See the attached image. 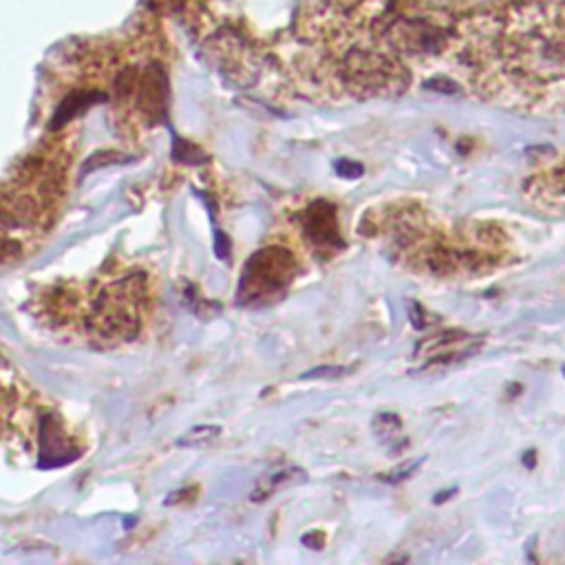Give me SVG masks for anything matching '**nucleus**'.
I'll list each match as a JSON object with an SVG mask.
<instances>
[{
	"label": "nucleus",
	"mask_w": 565,
	"mask_h": 565,
	"mask_svg": "<svg viewBox=\"0 0 565 565\" xmlns=\"http://www.w3.org/2000/svg\"><path fill=\"white\" fill-rule=\"evenodd\" d=\"M297 258L286 247H263L256 252L241 278L239 299L241 303L274 301L288 290L297 276Z\"/></svg>",
	"instance_id": "f257e3e1"
},
{
	"label": "nucleus",
	"mask_w": 565,
	"mask_h": 565,
	"mask_svg": "<svg viewBox=\"0 0 565 565\" xmlns=\"http://www.w3.org/2000/svg\"><path fill=\"white\" fill-rule=\"evenodd\" d=\"M422 466V460H411V462H404V464H400L397 469H393L391 473H387V475H382V480L384 482H389V484H397V482H404V480H408L417 469Z\"/></svg>",
	"instance_id": "423d86ee"
},
{
	"label": "nucleus",
	"mask_w": 565,
	"mask_h": 565,
	"mask_svg": "<svg viewBox=\"0 0 565 565\" xmlns=\"http://www.w3.org/2000/svg\"><path fill=\"white\" fill-rule=\"evenodd\" d=\"M523 464H526L528 469H532V466H534V451H528V453L523 456Z\"/></svg>",
	"instance_id": "ddd939ff"
},
{
	"label": "nucleus",
	"mask_w": 565,
	"mask_h": 565,
	"mask_svg": "<svg viewBox=\"0 0 565 565\" xmlns=\"http://www.w3.org/2000/svg\"><path fill=\"white\" fill-rule=\"evenodd\" d=\"M308 480V473L303 469H286L280 473H274L269 477H265V482H261V486L254 491L252 499H267L272 493L280 491V488H288V486H297L303 484Z\"/></svg>",
	"instance_id": "20e7f679"
},
{
	"label": "nucleus",
	"mask_w": 565,
	"mask_h": 565,
	"mask_svg": "<svg viewBox=\"0 0 565 565\" xmlns=\"http://www.w3.org/2000/svg\"><path fill=\"white\" fill-rule=\"evenodd\" d=\"M563 376H565V365H563Z\"/></svg>",
	"instance_id": "4468645a"
},
{
	"label": "nucleus",
	"mask_w": 565,
	"mask_h": 565,
	"mask_svg": "<svg viewBox=\"0 0 565 565\" xmlns=\"http://www.w3.org/2000/svg\"><path fill=\"white\" fill-rule=\"evenodd\" d=\"M456 493H458V488H451V491H442V493H438V497H436L434 501H436V504H445V501H447V499H451V497H453Z\"/></svg>",
	"instance_id": "f8f14e48"
},
{
	"label": "nucleus",
	"mask_w": 565,
	"mask_h": 565,
	"mask_svg": "<svg viewBox=\"0 0 565 565\" xmlns=\"http://www.w3.org/2000/svg\"><path fill=\"white\" fill-rule=\"evenodd\" d=\"M219 434L221 429L217 427H197L182 440V445H206V442H212Z\"/></svg>",
	"instance_id": "0eeeda50"
},
{
	"label": "nucleus",
	"mask_w": 565,
	"mask_h": 565,
	"mask_svg": "<svg viewBox=\"0 0 565 565\" xmlns=\"http://www.w3.org/2000/svg\"><path fill=\"white\" fill-rule=\"evenodd\" d=\"M408 316H411V323H413L417 330H424V327H427V323H424L422 319H427V321H431V323H434V319H431L429 314H424V312H422V308H419L417 303H408Z\"/></svg>",
	"instance_id": "9d476101"
},
{
	"label": "nucleus",
	"mask_w": 565,
	"mask_h": 565,
	"mask_svg": "<svg viewBox=\"0 0 565 565\" xmlns=\"http://www.w3.org/2000/svg\"><path fill=\"white\" fill-rule=\"evenodd\" d=\"M301 228L305 232L308 243L321 256H330L332 252H341L345 247V241L338 230L336 208L325 199L310 204V208L301 215Z\"/></svg>",
	"instance_id": "f03ea898"
},
{
	"label": "nucleus",
	"mask_w": 565,
	"mask_h": 565,
	"mask_svg": "<svg viewBox=\"0 0 565 565\" xmlns=\"http://www.w3.org/2000/svg\"><path fill=\"white\" fill-rule=\"evenodd\" d=\"M336 173H338L341 177H347V180H358V177H362L365 166L358 164V162H354V160H341V162L336 164Z\"/></svg>",
	"instance_id": "1a4fd4ad"
},
{
	"label": "nucleus",
	"mask_w": 565,
	"mask_h": 565,
	"mask_svg": "<svg viewBox=\"0 0 565 565\" xmlns=\"http://www.w3.org/2000/svg\"><path fill=\"white\" fill-rule=\"evenodd\" d=\"M303 545L312 547V550H323L325 547V532L321 530H312L303 537Z\"/></svg>",
	"instance_id": "9b49d317"
},
{
	"label": "nucleus",
	"mask_w": 565,
	"mask_h": 565,
	"mask_svg": "<svg viewBox=\"0 0 565 565\" xmlns=\"http://www.w3.org/2000/svg\"><path fill=\"white\" fill-rule=\"evenodd\" d=\"M347 373V369L345 367H336V365H327V367H316V369H312V371H308V373H303L301 376V380H332V378H341V376H345Z\"/></svg>",
	"instance_id": "6e6552de"
},
{
	"label": "nucleus",
	"mask_w": 565,
	"mask_h": 565,
	"mask_svg": "<svg viewBox=\"0 0 565 565\" xmlns=\"http://www.w3.org/2000/svg\"><path fill=\"white\" fill-rule=\"evenodd\" d=\"M402 427V419L395 413H380L373 419V429L380 438H391L393 434H397Z\"/></svg>",
	"instance_id": "39448f33"
},
{
	"label": "nucleus",
	"mask_w": 565,
	"mask_h": 565,
	"mask_svg": "<svg viewBox=\"0 0 565 565\" xmlns=\"http://www.w3.org/2000/svg\"><path fill=\"white\" fill-rule=\"evenodd\" d=\"M534 186H537L534 197H539L541 201L565 208V162L554 166L552 171L543 173L541 177L537 175Z\"/></svg>",
	"instance_id": "7ed1b4c3"
}]
</instances>
